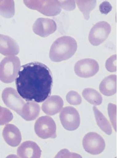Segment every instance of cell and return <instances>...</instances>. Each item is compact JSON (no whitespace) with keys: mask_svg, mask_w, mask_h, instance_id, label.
I'll return each instance as SVG.
<instances>
[{"mask_svg":"<svg viewBox=\"0 0 117 158\" xmlns=\"http://www.w3.org/2000/svg\"><path fill=\"white\" fill-rule=\"evenodd\" d=\"M53 82L51 71L46 65L32 62L21 67L15 84L22 98L41 103L50 96Z\"/></svg>","mask_w":117,"mask_h":158,"instance_id":"1","label":"cell"},{"mask_svg":"<svg viewBox=\"0 0 117 158\" xmlns=\"http://www.w3.org/2000/svg\"><path fill=\"white\" fill-rule=\"evenodd\" d=\"M77 49V43L74 38L63 36L58 38L52 44L49 58L56 62L67 60L74 55Z\"/></svg>","mask_w":117,"mask_h":158,"instance_id":"2","label":"cell"},{"mask_svg":"<svg viewBox=\"0 0 117 158\" xmlns=\"http://www.w3.org/2000/svg\"><path fill=\"white\" fill-rule=\"evenodd\" d=\"M20 66V60L18 57L11 56L4 58L0 65L1 81L7 84L14 81L18 75Z\"/></svg>","mask_w":117,"mask_h":158,"instance_id":"3","label":"cell"},{"mask_svg":"<svg viewBox=\"0 0 117 158\" xmlns=\"http://www.w3.org/2000/svg\"><path fill=\"white\" fill-rule=\"evenodd\" d=\"M26 6L48 16L57 15L61 11L59 1H23Z\"/></svg>","mask_w":117,"mask_h":158,"instance_id":"4","label":"cell"},{"mask_svg":"<svg viewBox=\"0 0 117 158\" xmlns=\"http://www.w3.org/2000/svg\"><path fill=\"white\" fill-rule=\"evenodd\" d=\"M34 131L38 136L42 139L56 137V125L49 116H42L38 118L34 124Z\"/></svg>","mask_w":117,"mask_h":158,"instance_id":"5","label":"cell"},{"mask_svg":"<svg viewBox=\"0 0 117 158\" xmlns=\"http://www.w3.org/2000/svg\"><path fill=\"white\" fill-rule=\"evenodd\" d=\"M83 146L85 151L93 155L100 154L105 148L103 138L95 132L87 133L83 140Z\"/></svg>","mask_w":117,"mask_h":158,"instance_id":"6","label":"cell"},{"mask_svg":"<svg viewBox=\"0 0 117 158\" xmlns=\"http://www.w3.org/2000/svg\"><path fill=\"white\" fill-rule=\"evenodd\" d=\"M18 93L14 89L7 87L2 91V97L7 107L21 115L26 103Z\"/></svg>","mask_w":117,"mask_h":158,"instance_id":"7","label":"cell"},{"mask_svg":"<svg viewBox=\"0 0 117 158\" xmlns=\"http://www.w3.org/2000/svg\"><path fill=\"white\" fill-rule=\"evenodd\" d=\"M111 27L108 22L101 21L96 23L90 31L89 40L92 45L98 46L108 38L111 32Z\"/></svg>","mask_w":117,"mask_h":158,"instance_id":"8","label":"cell"},{"mask_svg":"<svg viewBox=\"0 0 117 158\" xmlns=\"http://www.w3.org/2000/svg\"><path fill=\"white\" fill-rule=\"evenodd\" d=\"M60 118L63 127L67 130H75L80 125V117L79 112L71 106L63 108L60 113Z\"/></svg>","mask_w":117,"mask_h":158,"instance_id":"9","label":"cell"},{"mask_svg":"<svg viewBox=\"0 0 117 158\" xmlns=\"http://www.w3.org/2000/svg\"><path fill=\"white\" fill-rule=\"evenodd\" d=\"M74 70L80 77L88 78L94 76L99 70V65L95 60L85 59L79 60L75 64Z\"/></svg>","mask_w":117,"mask_h":158,"instance_id":"10","label":"cell"},{"mask_svg":"<svg viewBox=\"0 0 117 158\" xmlns=\"http://www.w3.org/2000/svg\"><path fill=\"white\" fill-rule=\"evenodd\" d=\"M57 25L54 20L47 18H38L33 26V32L41 37H46L54 33Z\"/></svg>","mask_w":117,"mask_h":158,"instance_id":"11","label":"cell"},{"mask_svg":"<svg viewBox=\"0 0 117 158\" xmlns=\"http://www.w3.org/2000/svg\"><path fill=\"white\" fill-rule=\"evenodd\" d=\"M41 152L36 143L31 141H27L18 147L17 154L18 156L22 158H39Z\"/></svg>","mask_w":117,"mask_h":158,"instance_id":"12","label":"cell"},{"mask_svg":"<svg viewBox=\"0 0 117 158\" xmlns=\"http://www.w3.org/2000/svg\"><path fill=\"white\" fill-rule=\"evenodd\" d=\"M2 135L5 141L12 147H17L22 140L20 131L14 125H6L4 128Z\"/></svg>","mask_w":117,"mask_h":158,"instance_id":"13","label":"cell"},{"mask_svg":"<svg viewBox=\"0 0 117 158\" xmlns=\"http://www.w3.org/2000/svg\"><path fill=\"white\" fill-rule=\"evenodd\" d=\"M64 105L63 101L58 96H52L44 101L42 108L43 112L49 115H54L60 112Z\"/></svg>","mask_w":117,"mask_h":158,"instance_id":"14","label":"cell"},{"mask_svg":"<svg viewBox=\"0 0 117 158\" xmlns=\"http://www.w3.org/2000/svg\"><path fill=\"white\" fill-rule=\"evenodd\" d=\"M19 46L16 41L8 36L1 34L0 52L4 56L15 55L19 53Z\"/></svg>","mask_w":117,"mask_h":158,"instance_id":"15","label":"cell"},{"mask_svg":"<svg viewBox=\"0 0 117 158\" xmlns=\"http://www.w3.org/2000/svg\"><path fill=\"white\" fill-rule=\"evenodd\" d=\"M99 90L106 96H111L117 92V76L109 75L105 78L99 85Z\"/></svg>","mask_w":117,"mask_h":158,"instance_id":"16","label":"cell"},{"mask_svg":"<svg viewBox=\"0 0 117 158\" xmlns=\"http://www.w3.org/2000/svg\"><path fill=\"white\" fill-rule=\"evenodd\" d=\"M40 107L36 102H27L24 105L21 116L26 121L34 120L39 116Z\"/></svg>","mask_w":117,"mask_h":158,"instance_id":"17","label":"cell"},{"mask_svg":"<svg viewBox=\"0 0 117 158\" xmlns=\"http://www.w3.org/2000/svg\"><path fill=\"white\" fill-rule=\"evenodd\" d=\"M94 113L97 124L102 130L108 135L112 133L111 126L106 117L95 106L93 107Z\"/></svg>","mask_w":117,"mask_h":158,"instance_id":"18","label":"cell"},{"mask_svg":"<svg viewBox=\"0 0 117 158\" xmlns=\"http://www.w3.org/2000/svg\"><path fill=\"white\" fill-rule=\"evenodd\" d=\"M82 96L87 102L94 106H99L102 103V96L98 91L93 89H84L83 91Z\"/></svg>","mask_w":117,"mask_h":158,"instance_id":"19","label":"cell"},{"mask_svg":"<svg viewBox=\"0 0 117 158\" xmlns=\"http://www.w3.org/2000/svg\"><path fill=\"white\" fill-rule=\"evenodd\" d=\"M76 4L80 11L83 14L86 20L90 17V12L94 9L97 4L96 1H76Z\"/></svg>","mask_w":117,"mask_h":158,"instance_id":"20","label":"cell"},{"mask_svg":"<svg viewBox=\"0 0 117 158\" xmlns=\"http://www.w3.org/2000/svg\"><path fill=\"white\" fill-rule=\"evenodd\" d=\"M1 14L7 18H11L15 13L14 2L13 1H0Z\"/></svg>","mask_w":117,"mask_h":158,"instance_id":"21","label":"cell"},{"mask_svg":"<svg viewBox=\"0 0 117 158\" xmlns=\"http://www.w3.org/2000/svg\"><path fill=\"white\" fill-rule=\"evenodd\" d=\"M66 99L70 104L77 106L81 103L82 99L80 95L76 91H71L68 93Z\"/></svg>","mask_w":117,"mask_h":158,"instance_id":"22","label":"cell"},{"mask_svg":"<svg viewBox=\"0 0 117 158\" xmlns=\"http://www.w3.org/2000/svg\"><path fill=\"white\" fill-rule=\"evenodd\" d=\"M108 112L111 122L114 129L116 131V106L113 104L109 103L108 106Z\"/></svg>","mask_w":117,"mask_h":158,"instance_id":"23","label":"cell"},{"mask_svg":"<svg viewBox=\"0 0 117 158\" xmlns=\"http://www.w3.org/2000/svg\"><path fill=\"white\" fill-rule=\"evenodd\" d=\"M116 54L112 56L106 61V67L108 71L113 72L116 71Z\"/></svg>","mask_w":117,"mask_h":158,"instance_id":"24","label":"cell"},{"mask_svg":"<svg viewBox=\"0 0 117 158\" xmlns=\"http://www.w3.org/2000/svg\"><path fill=\"white\" fill-rule=\"evenodd\" d=\"M1 125H3L4 124L8 123L12 119V114L10 111H9L8 113L6 115V111L7 109L4 108V107H1Z\"/></svg>","mask_w":117,"mask_h":158,"instance_id":"25","label":"cell"},{"mask_svg":"<svg viewBox=\"0 0 117 158\" xmlns=\"http://www.w3.org/2000/svg\"><path fill=\"white\" fill-rule=\"evenodd\" d=\"M60 6L66 10H72L76 7L75 1H59Z\"/></svg>","mask_w":117,"mask_h":158,"instance_id":"26","label":"cell"},{"mask_svg":"<svg viewBox=\"0 0 117 158\" xmlns=\"http://www.w3.org/2000/svg\"><path fill=\"white\" fill-rule=\"evenodd\" d=\"M112 9L111 5L108 1H103L99 6V10L103 14H108L111 11Z\"/></svg>","mask_w":117,"mask_h":158,"instance_id":"27","label":"cell"}]
</instances>
